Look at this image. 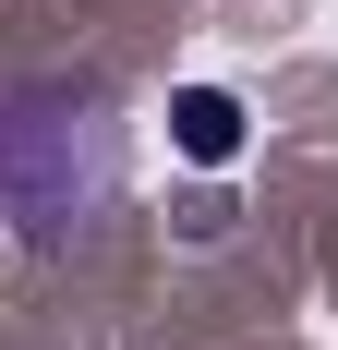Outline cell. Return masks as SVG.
<instances>
[{
	"instance_id": "2",
	"label": "cell",
	"mask_w": 338,
	"mask_h": 350,
	"mask_svg": "<svg viewBox=\"0 0 338 350\" xmlns=\"http://www.w3.org/2000/svg\"><path fill=\"white\" fill-rule=\"evenodd\" d=\"M169 145L205 157V170H230V157H242V97H230V85H181V97H169Z\"/></svg>"
},
{
	"instance_id": "1",
	"label": "cell",
	"mask_w": 338,
	"mask_h": 350,
	"mask_svg": "<svg viewBox=\"0 0 338 350\" xmlns=\"http://www.w3.org/2000/svg\"><path fill=\"white\" fill-rule=\"evenodd\" d=\"M133 181V109L97 72H25L0 85V217L25 254L85 242Z\"/></svg>"
}]
</instances>
